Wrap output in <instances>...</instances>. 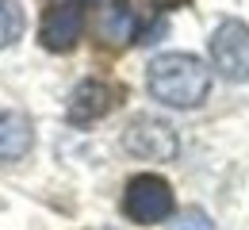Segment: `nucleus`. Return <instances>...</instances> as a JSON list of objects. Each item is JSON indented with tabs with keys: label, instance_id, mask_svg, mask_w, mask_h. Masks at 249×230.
<instances>
[{
	"label": "nucleus",
	"instance_id": "f257e3e1",
	"mask_svg": "<svg viewBox=\"0 0 249 230\" xmlns=\"http://www.w3.org/2000/svg\"><path fill=\"white\" fill-rule=\"evenodd\" d=\"M146 85L150 96L161 100L165 107H196L211 88V73L196 54H161L150 62Z\"/></svg>",
	"mask_w": 249,
	"mask_h": 230
},
{
	"label": "nucleus",
	"instance_id": "f03ea898",
	"mask_svg": "<svg viewBox=\"0 0 249 230\" xmlns=\"http://www.w3.org/2000/svg\"><path fill=\"white\" fill-rule=\"evenodd\" d=\"M123 215L130 223H142V227L165 223L173 215V188H169V180L157 177V173H138L123 192Z\"/></svg>",
	"mask_w": 249,
	"mask_h": 230
},
{
	"label": "nucleus",
	"instance_id": "7ed1b4c3",
	"mask_svg": "<svg viewBox=\"0 0 249 230\" xmlns=\"http://www.w3.org/2000/svg\"><path fill=\"white\" fill-rule=\"evenodd\" d=\"M123 146H126V154H134L142 161H173L177 150H180L177 131L165 119H154V115L130 119L126 131H123Z\"/></svg>",
	"mask_w": 249,
	"mask_h": 230
},
{
	"label": "nucleus",
	"instance_id": "20e7f679",
	"mask_svg": "<svg viewBox=\"0 0 249 230\" xmlns=\"http://www.w3.org/2000/svg\"><path fill=\"white\" fill-rule=\"evenodd\" d=\"M211 62L226 81H249V27L242 19H226L211 35Z\"/></svg>",
	"mask_w": 249,
	"mask_h": 230
},
{
	"label": "nucleus",
	"instance_id": "39448f33",
	"mask_svg": "<svg viewBox=\"0 0 249 230\" xmlns=\"http://www.w3.org/2000/svg\"><path fill=\"white\" fill-rule=\"evenodd\" d=\"M81 27H85V16H81V8H77V4H58V8H50V12L42 16L38 38H42V46H46V50L65 54V50H73V46H77Z\"/></svg>",
	"mask_w": 249,
	"mask_h": 230
},
{
	"label": "nucleus",
	"instance_id": "423d86ee",
	"mask_svg": "<svg viewBox=\"0 0 249 230\" xmlns=\"http://www.w3.org/2000/svg\"><path fill=\"white\" fill-rule=\"evenodd\" d=\"M111 107H115V88L111 85H104V81H81L73 88V96H69L65 115H69V123H96Z\"/></svg>",
	"mask_w": 249,
	"mask_h": 230
},
{
	"label": "nucleus",
	"instance_id": "0eeeda50",
	"mask_svg": "<svg viewBox=\"0 0 249 230\" xmlns=\"http://www.w3.org/2000/svg\"><path fill=\"white\" fill-rule=\"evenodd\" d=\"M35 146L31 119L23 111H0V161H19L27 158V150Z\"/></svg>",
	"mask_w": 249,
	"mask_h": 230
},
{
	"label": "nucleus",
	"instance_id": "6e6552de",
	"mask_svg": "<svg viewBox=\"0 0 249 230\" xmlns=\"http://www.w3.org/2000/svg\"><path fill=\"white\" fill-rule=\"evenodd\" d=\"M100 31L107 42H130V38H138V23H134V12L126 8V0H115L107 12H104V19H100Z\"/></svg>",
	"mask_w": 249,
	"mask_h": 230
},
{
	"label": "nucleus",
	"instance_id": "1a4fd4ad",
	"mask_svg": "<svg viewBox=\"0 0 249 230\" xmlns=\"http://www.w3.org/2000/svg\"><path fill=\"white\" fill-rule=\"evenodd\" d=\"M23 35V8L19 0H0V50Z\"/></svg>",
	"mask_w": 249,
	"mask_h": 230
},
{
	"label": "nucleus",
	"instance_id": "9d476101",
	"mask_svg": "<svg viewBox=\"0 0 249 230\" xmlns=\"http://www.w3.org/2000/svg\"><path fill=\"white\" fill-rule=\"evenodd\" d=\"M173 230H215V223H211V215L203 207H184L173 219Z\"/></svg>",
	"mask_w": 249,
	"mask_h": 230
},
{
	"label": "nucleus",
	"instance_id": "9b49d317",
	"mask_svg": "<svg viewBox=\"0 0 249 230\" xmlns=\"http://www.w3.org/2000/svg\"><path fill=\"white\" fill-rule=\"evenodd\" d=\"M89 4H92V0H89Z\"/></svg>",
	"mask_w": 249,
	"mask_h": 230
}]
</instances>
